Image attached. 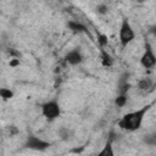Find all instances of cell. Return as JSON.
Here are the masks:
<instances>
[{
    "instance_id": "15",
    "label": "cell",
    "mask_w": 156,
    "mask_h": 156,
    "mask_svg": "<svg viewBox=\"0 0 156 156\" xmlns=\"http://www.w3.org/2000/svg\"><path fill=\"white\" fill-rule=\"evenodd\" d=\"M144 143L149 146H154L156 147V132H152L147 135L144 136Z\"/></svg>"
},
{
    "instance_id": "23",
    "label": "cell",
    "mask_w": 156,
    "mask_h": 156,
    "mask_svg": "<svg viewBox=\"0 0 156 156\" xmlns=\"http://www.w3.org/2000/svg\"><path fill=\"white\" fill-rule=\"evenodd\" d=\"M154 87H156V80H155V84H154Z\"/></svg>"
},
{
    "instance_id": "16",
    "label": "cell",
    "mask_w": 156,
    "mask_h": 156,
    "mask_svg": "<svg viewBox=\"0 0 156 156\" xmlns=\"http://www.w3.org/2000/svg\"><path fill=\"white\" fill-rule=\"evenodd\" d=\"M98 44H99L100 48L105 49L107 46V44H108V37L106 34H99L98 35Z\"/></svg>"
},
{
    "instance_id": "17",
    "label": "cell",
    "mask_w": 156,
    "mask_h": 156,
    "mask_svg": "<svg viewBox=\"0 0 156 156\" xmlns=\"http://www.w3.org/2000/svg\"><path fill=\"white\" fill-rule=\"evenodd\" d=\"M96 12L99 13V15H101V16H105V15H107V12H108V6L106 5V4H104V2H101V4H99L98 6H96Z\"/></svg>"
},
{
    "instance_id": "22",
    "label": "cell",
    "mask_w": 156,
    "mask_h": 156,
    "mask_svg": "<svg viewBox=\"0 0 156 156\" xmlns=\"http://www.w3.org/2000/svg\"><path fill=\"white\" fill-rule=\"evenodd\" d=\"M135 1H136L138 4H145V2L147 1V0H135Z\"/></svg>"
},
{
    "instance_id": "19",
    "label": "cell",
    "mask_w": 156,
    "mask_h": 156,
    "mask_svg": "<svg viewBox=\"0 0 156 156\" xmlns=\"http://www.w3.org/2000/svg\"><path fill=\"white\" fill-rule=\"evenodd\" d=\"M6 130H7L10 138H12V136H15V135H17V134L20 133V130H18V128H17L16 126H9Z\"/></svg>"
},
{
    "instance_id": "14",
    "label": "cell",
    "mask_w": 156,
    "mask_h": 156,
    "mask_svg": "<svg viewBox=\"0 0 156 156\" xmlns=\"http://www.w3.org/2000/svg\"><path fill=\"white\" fill-rule=\"evenodd\" d=\"M13 96H15V93H13L11 89H9V88H1V89H0V98H1L4 101L11 100Z\"/></svg>"
},
{
    "instance_id": "2",
    "label": "cell",
    "mask_w": 156,
    "mask_h": 156,
    "mask_svg": "<svg viewBox=\"0 0 156 156\" xmlns=\"http://www.w3.org/2000/svg\"><path fill=\"white\" fill-rule=\"evenodd\" d=\"M135 38V32L129 22L128 18L123 17L122 22H121V27H119V43L122 48H127V45H129Z\"/></svg>"
},
{
    "instance_id": "10",
    "label": "cell",
    "mask_w": 156,
    "mask_h": 156,
    "mask_svg": "<svg viewBox=\"0 0 156 156\" xmlns=\"http://www.w3.org/2000/svg\"><path fill=\"white\" fill-rule=\"evenodd\" d=\"M115 151H113V146H112V138H108V140L106 141L105 146L101 149V151L98 154V156H113Z\"/></svg>"
},
{
    "instance_id": "3",
    "label": "cell",
    "mask_w": 156,
    "mask_h": 156,
    "mask_svg": "<svg viewBox=\"0 0 156 156\" xmlns=\"http://www.w3.org/2000/svg\"><path fill=\"white\" fill-rule=\"evenodd\" d=\"M41 115L49 122L57 119L61 116V106H60L58 101L49 100V101L44 102L41 105Z\"/></svg>"
},
{
    "instance_id": "8",
    "label": "cell",
    "mask_w": 156,
    "mask_h": 156,
    "mask_svg": "<svg viewBox=\"0 0 156 156\" xmlns=\"http://www.w3.org/2000/svg\"><path fill=\"white\" fill-rule=\"evenodd\" d=\"M67 27H68V29L71 30V32H73V33H85V34H89V30H88V28L83 24V23H80V22H77V21H68L67 22Z\"/></svg>"
},
{
    "instance_id": "6",
    "label": "cell",
    "mask_w": 156,
    "mask_h": 156,
    "mask_svg": "<svg viewBox=\"0 0 156 156\" xmlns=\"http://www.w3.org/2000/svg\"><path fill=\"white\" fill-rule=\"evenodd\" d=\"M84 57H83V54L80 52V50L78 48H74L72 50H69L66 55H65V61L66 63L71 65V66H78L83 62Z\"/></svg>"
},
{
    "instance_id": "5",
    "label": "cell",
    "mask_w": 156,
    "mask_h": 156,
    "mask_svg": "<svg viewBox=\"0 0 156 156\" xmlns=\"http://www.w3.org/2000/svg\"><path fill=\"white\" fill-rule=\"evenodd\" d=\"M50 143L39 138V136H35V135H29L27 136L26 139V143H24V147L26 149H29V150H35V151H44L46 149L50 147Z\"/></svg>"
},
{
    "instance_id": "7",
    "label": "cell",
    "mask_w": 156,
    "mask_h": 156,
    "mask_svg": "<svg viewBox=\"0 0 156 156\" xmlns=\"http://www.w3.org/2000/svg\"><path fill=\"white\" fill-rule=\"evenodd\" d=\"M129 73L128 72H124L119 79H118V83H117V88H118V94H128V90L130 89V84L128 82L129 79Z\"/></svg>"
},
{
    "instance_id": "18",
    "label": "cell",
    "mask_w": 156,
    "mask_h": 156,
    "mask_svg": "<svg viewBox=\"0 0 156 156\" xmlns=\"http://www.w3.org/2000/svg\"><path fill=\"white\" fill-rule=\"evenodd\" d=\"M6 52H7V55L10 56V58H12V57H18V58H21V52L20 51H17L16 49H13V48H9L7 50H6Z\"/></svg>"
},
{
    "instance_id": "1",
    "label": "cell",
    "mask_w": 156,
    "mask_h": 156,
    "mask_svg": "<svg viewBox=\"0 0 156 156\" xmlns=\"http://www.w3.org/2000/svg\"><path fill=\"white\" fill-rule=\"evenodd\" d=\"M151 108V104H147V105H144L143 107L135 110V111H132V112H128L126 113L119 121H118V127L123 130H127V132H134V130H138L141 124H143V121L145 118V115L149 112V110Z\"/></svg>"
},
{
    "instance_id": "13",
    "label": "cell",
    "mask_w": 156,
    "mask_h": 156,
    "mask_svg": "<svg viewBox=\"0 0 156 156\" xmlns=\"http://www.w3.org/2000/svg\"><path fill=\"white\" fill-rule=\"evenodd\" d=\"M128 102V94H118L115 98V105L117 107H124Z\"/></svg>"
},
{
    "instance_id": "20",
    "label": "cell",
    "mask_w": 156,
    "mask_h": 156,
    "mask_svg": "<svg viewBox=\"0 0 156 156\" xmlns=\"http://www.w3.org/2000/svg\"><path fill=\"white\" fill-rule=\"evenodd\" d=\"M20 65H21V58H18V57H12V58H10V61H9V66L12 67V68L18 67Z\"/></svg>"
},
{
    "instance_id": "21",
    "label": "cell",
    "mask_w": 156,
    "mask_h": 156,
    "mask_svg": "<svg viewBox=\"0 0 156 156\" xmlns=\"http://www.w3.org/2000/svg\"><path fill=\"white\" fill-rule=\"evenodd\" d=\"M150 33L154 34V35H156V26H152V27L150 28Z\"/></svg>"
},
{
    "instance_id": "9",
    "label": "cell",
    "mask_w": 156,
    "mask_h": 156,
    "mask_svg": "<svg viewBox=\"0 0 156 156\" xmlns=\"http://www.w3.org/2000/svg\"><path fill=\"white\" fill-rule=\"evenodd\" d=\"M100 58H101V65L104 67H106V68H108V67H111L113 65L112 56L105 49H102V48H100Z\"/></svg>"
},
{
    "instance_id": "11",
    "label": "cell",
    "mask_w": 156,
    "mask_h": 156,
    "mask_svg": "<svg viewBox=\"0 0 156 156\" xmlns=\"http://www.w3.org/2000/svg\"><path fill=\"white\" fill-rule=\"evenodd\" d=\"M154 84H155V82H152L151 78H141L138 82V88L141 91H146V90H150L154 87Z\"/></svg>"
},
{
    "instance_id": "4",
    "label": "cell",
    "mask_w": 156,
    "mask_h": 156,
    "mask_svg": "<svg viewBox=\"0 0 156 156\" xmlns=\"http://www.w3.org/2000/svg\"><path fill=\"white\" fill-rule=\"evenodd\" d=\"M140 65L146 69L154 68L156 66V54L154 52V49L147 40H145L144 44V52L140 57Z\"/></svg>"
},
{
    "instance_id": "12",
    "label": "cell",
    "mask_w": 156,
    "mask_h": 156,
    "mask_svg": "<svg viewBox=\"0 0 156 156\" xmlns=\"http://www.w3.org/2000/svg\"><path fill=\"white\" fill-rule=\"evenodd\" d=\"M57 135L60 136V139L62 141H68L71 139V135H72V132L69 128L67 127H60L58 130H57Z\"/></svg>"
}]
</instances>
